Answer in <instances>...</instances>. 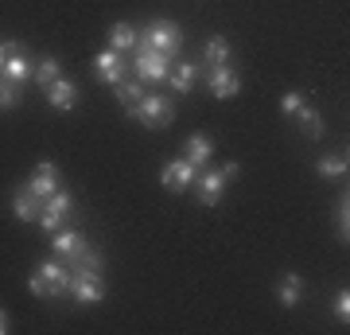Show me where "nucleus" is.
I'll use <instances>...</instances> for the list:
<instances>
[{"label":"nucleus","instance_id":"nucleus-20","mask_svg":"<svg viewBox=\"0 0 350 335\" xmlns=\"http://www.w3.org/2000/svg\"><path fill=\"white\" fill-rule=\"evenodd\" d=\"M59 75H63V66H59V59H55V55H43V59L31 66V78H36V86H43V90H47Z\"/></svg>","mask_w":350,"mask_h":335},{"label":"nucleus","instance_id":"nucleus-8","mask_svg":"<svg viewBox=\"0 0 350 335\" xmlns=\"http://www.w3.org/2000/svg\"><path fill=\"white\" fill-rule=\"evenodd\" d=\"M94 66H98V78L105 82V86H117V82L125 78V55L113 51V47L98 51V55H94Z\"/></svg>","mask_w":350,"mask_h":335},{"label":"nucleus","instance_id":"nucleus-29","mask_svg":"<svg viewBox=\"0 0 350 335\" xmlns=\"http://www.w3.org/2000/svg\"><path fill=\"white\" fill-rule=\"evenodd\" d=\"M300 106H304V90H288L284 98H280V113H288V117H296Z\"/></svg>","mask_w":350,"mask_h":335},{"label":"nucleus","instance_id":"nucleus-30","mask_svg":"<svg viewBox=\"0 0 350 335\" xmlns=\"http://www.w3.org/2000/svg\"><path fill=\"white\" fill-rule=\"evenodd\" d=\"M27 293H31V297H47V288H43L39 273H31V277H27Z\"/></svg>","mask_w":350,"mask_h":335},{"label":"nucleus","instance_id":"nucleus-13","mask_svg":"<svg viewBox=\"0 0 350 335\" xmlns=\"http://www.w3.org/2000/svg\"><path fill=\"white\" fill-rule=\"evenodd\" d=\"M214 156V140L206 137V133H191L187 140H183V160H191L195 168H206Z\"/></svg>","mask_w":350,"mask_h":335},{"label":"nucleus","instance_id":"nucleus-19","mask_svg":"<svg viewBox=\"0 0 350 335\" xmlns=\"http://www.w3.org/2000/svg\"><path fill=\"white\" fill-rule=\"evenodd\" d=\"M66 261H70V273H75V269H98V273H101V261H105V258H101L98 246H90V242H86V246L75 249Z\"/></svg>","mask_w":350,"mask_h":335},{"label":"nucleus","instance_id":"nucleus-32","mask_svg":"<svg viewBox=\"0 0 350 335\" xmlns=\"http://www.w3.org/2000/svg\"><path fill=\"white\" fill-rule=\"evenodd\" d=\"M4 332H8V312L0 308V335H4Z\"/></svg>","mask_w":350,"mask_h":335},{"label":"nucleus","instance_id":"nucleus-4","mask_svg":"<svg viewBox=\"0 0 350 335\" xmlns=\"http://www.w3.org/2000/svg\"><path fill=\"white\" fill-rule=\"evenodd\" d=\"M70 211H75V195L59 187V191H55L51 199H43V207H39V226H43L47 234H55L59 226H66Z\"/></svg>","mask_w":350,"mask_h":335},{"label":"nucleus","instance_id":"nucleus-21","mask_svg":"<svg viewBox=\"0 0 350 335\" xmlns=\"http://www.w3.org/2000/svg\"><path fill=\"white\" fill-rule=\"evenodd\" d=\"M296 121H300L304 137H312V140L323 137V113H319V110H312V106H300V110H296Z\"/></svg>","mask_w":350,"mask_h":335},{"label":"nucleus","instance_id":"nucleus-12","mask_svg":"<svg viewBox=\"0 0 350 335\" xmlns=\"http://www.w3.org/2000/svg\"><path fill=\"white\" fill-rule=\"evenodd\" d=\"M47 106H51V110H63V113L75 110V106H78V86L70 82V78L59 75V78L47 86Z\"/></svg>","mask_w":350,"mask_h":335},{"label":"nucleus","instance_id":"nucleus-16","mask_svg":"<svg viewBox=\"0 0 350 335\" xmlns=\"http://www.w3.org/2000/svg\"><path fill=\"white\" fill-rule=\"evenodd\" d=\"M39 203L36 195H31V187H20L12 195V214H16V223H31V219H39Z\"/></svg>","mask_w":350,"mask_h":335},{"label":"nucleus","instance_id":"nucleus-22","mask_svg":"<svg viewBox=\"0 0 350 335\" xmlns=\"http://www.w3.org/2000/svg\"><path fill=\"white\" fill-rule=\"evenodd\" d=\"M350 168V160L342 156V152H331V156H319V164H315V172L323 175V179H342Z\"/></svg>","mask_w":350,"mask_h":335},{"label":"nucleus","instance_id":"nucleus-15","mask_svg":"<svg viewBox=\"0 0 350 335\" xmlns=\"http://www.w3.org/2000/svg\"><path fill=\"white\" fill-rule=\"evenodd\" d=\"M86 246V238H82V230H75V226H59L55 234H51V249L59 253V258H70L75 249Z\"/></svg>","mask_w":350,"mask_h":335},{"label":"nucleus","instance_id":"nucleus-10","mask_svg":"<svg viewBox=\"0 0 350 335\" xmlns=\"http://www.w3.org/2000/svg\"><path fill=\"white\" fill-rule=\"evenodd\" d=\"M27 187H31V195H36L39 203L51 199L59 187H63V184H59V168H55L51 160H39V168H36V175H31V184H27Z\"/></svg>","mask_w":350,"mask_h":335},{"label":"nucleus","instance_id":"nucleus-7","mask_svg":"<svg viewBox=\"0 0 350 335\" xmlns=\"http://www.w3.org/2000/svg\"><path fill=\"white\" fill-rule=\"evenodd\" d=\"M36 273H39V281H43V288H47V297H63L66 285H70V269L63 265V258H47Z\"/></svg>","mask_w":350,"mask_h":335},{"label":"nucleus","instance_id":"nucleus-17","mask_svg":"<svg viewBox=\"0 0 350 335\" xmlns=\"http://www.w3.org/2000/svg\"><path fill=\"white\" fill-rule=\"evenodd\" d=\"M304 297V277L300 273H284L280 277V285H276V300L284 304V308H296Z\"/></svg>","mask_w":350,"mask_h":335},{"label":"nucleus","instance_id":"nucleus-11","mask_svg":"<svg viewBox=\"0 0 350 335\" xmlns=\"http://www.w3.org/2000/svg\"><path fill=\"white\" fill-rule=\"evenodd\" d=\"M195 184H199V203L202 207H218L226 195V175L214 172V168H206L202 175H195Z\"/></svg>","mask_w":350,"mask_h":335},{"label":"nucleus","instance_id":"nucleus-27","mask_svg":"<svg viewBox=\"0 0 350 335\" xmlns=\"http://www.w3.org/2000/svg\"><path fill=\"white\" fill-rule=\"evenodd\" d=\"M113 90H117V101H121L125 110H129V106H137V101L144 98V86H140V82H125V78H121Z\"/></svg>","mask_w":350,"mask_h":335},{"label":"nucleus","instance_id":"nucleus-3","mask_svg":"<svg viewBox=\"0 0 350 335\" xmlns=\"http://www.w3.org/2000/svg\"><path fill=\"white\" fill-rule=\"evenodd\" d=\"M66 297L90 308V304H101L105 300V281H101L98 269H75L70 273V285H66Z\"/></svg>","mask_w":350,"mask_h":335},{"label":"nucleus","instance_id":"nucleus-26","mask_svg":"<svg viewBox=\"0 0 350 335\" xmlns=\"http://www.w3.org/2000/svg\"><path fill=\"white\" fill-rule=\"evenodd\" d=\"M16 106H20V82H12V78L0 75V113L16 110Z\"/></svg>","mask_w":350,"mask_h":335},{"label":"nucleus","instance_id":"nucleus-28","mask_svg":"<svg viewBox=\"0 0 350 335\" xmlns=\"http://www.w3.org/2000/svg\"><path fill=\"white\" fill-rule=\"evenodd\" d=\"M331 312H335V320H342V323L350 320V293H347V288H338V293H335V300H331Z\"/></svg>","mask_w":350,"mask_h":335},{"label":"nucleus","instance_id":"nucleus-23","mask_svg":"<svg viewBox=\"0 0 350 335\" xmlns=\"http://www.w3.org/2000/svg\"><path fill=\"white\" fill-rule=\"evenodd\" d=\"M202 59L211 62V66L230 62V39H226V36H211L206 43H202Z\"/></svg>","mask_w":350,"mask_h":335},{"label":"nucleus","instance_id":"nucleus-18","mask_svg":"<svg viewBox=\"0 0 350 335\" xmlns=\"http://www.w3.org/2000/svg\"><path fill=\"white\" fill-rule=\"evenodd\" d=\"M0 75L24 86L27 78H31V59H27V51H20V55H12V59H0Z\"/></svg>","mask_w":350,"mask_h":335},{"label":"nucleus","instance_id":"nucleus-25","mask_svg":"<svg viewBox=\"0 0 350 335\" xmlns=\"http://www.w3.org/2000/svg\"><path fill=\"white\" fill-rule=\"evenodd\" d=\"M335 238H338V242H347V238H350V203H347V191H342V199L335 203Z\"/></svg>","mask_w":350,"mask_h":335},{"label":"nucleus","instance_id":"nucleus-1","mask_svg":"<svg viewBox=\"0 0 350 335\" xmlns=\"http://www.w3.org/2000/svg\"><path fill=\"white\" fill-rule=\"evenodd\" d=\"M137 47L160 51L163 59H179V47H183V27L175 24V20H152V24L137 36ZM137 47H133V51H137Z\"/></svg>","mask_w":350,"mask_h":335},{"label":"nucleus","instance_id":"nucleus-2","mask_svg":"<svg viewBox=\"0 0 350 335\" xmlns=\"http://www.w3.org/2000/svg\"><path fill=\"white\" fill-rule=\"evenodd\" d=\"M129 117L140 121L144 129H167L175 121V101L167 94H144L137 106H129Z\"/></svg>","mask_w":350,"mask_h":335},{"label":"nucleus","instance_id":"nucleus-5","mask_svg":"<svg viewBox=\"0 0 350 335\" xmlns=\"http://www.w3.org/2000/svg\"><path fill=\"white\" fill-rule=\"evenodd\" d=\"M133 66H137V78H140V82H163V78H167V71H172V59H163L160 51L137 47V59H133Z\"/></svg>","mask_w":350,"mask_h":335},{"label":"nucleus","instance_id":"nucleus-24","mask_svg":"<svg viewBox=\"0 0 350 335\" xmlns=\"http://www.w3.org/2000/svg\"><path fill=\"white\" fill-rule=\"evenodd\" d=\"M109 47L121 51V55L133 51V47H137V27H133V24H113L109 27Z\"/></svg>","mask_w":350,"mask_h":335},{"label":"nucleus","instance_id":"nucleus-6","mask_svg":"<svg viewBox=\"0 0 350 335\" xmlns=\"http://www.w3.org/2000/svg\"><path fill=\"white\" fill-rule=\"evenodd\" d=\"M211 94L214 98H222V101H230V98H238L241 94V75L230 66V62H222V66H211Z\"/></svg>","mask_w":350,"mask_h":335},{"label":"nucleus","instance_id":"nucleus-14","mask_svg":"<svg viewBox=\"0 0 350 335\" xmlns=\"http://www.w3.org/2000/svg\"><path fill=\"white\" fill-rule=\"evenodd\" d=\"M175 94H191V86L199 82V62H172V71L163 78Z\"/></svg>","mask_w":350,"mask_h":335},{"label":"nucleus","instance_id":"nucleus-9","mask_svg":"<svg viewBox=\"0 0 350 335\" xmlns=\"http://www.w3.org/2000/svg\"><path fill=\"white\" fill-rule=\"evenodd\" d=\"M195 175H199V168H195L191 160H172L167 168H163V187H167L172 195H179V191L195 187Z\"/></svg>","mask_w":350,"mask_h":335},{"label":"nucleus","instance_id":"nucleus-31","mask_svg":"<svg viewBox=\"0 0 350 335\" xmlns=\"http://www.w3.org/2000/svg\"><path fill=\"white\" fill-rule=\"evenodd\" d=\"M222 175H226V179H238V175H241V164L226 160V164H222Z\"/></svg>","mask_w":350,"mask_h":335}]
</instances>
